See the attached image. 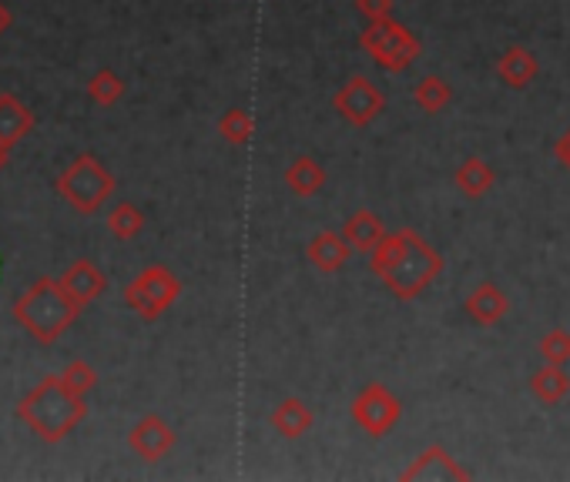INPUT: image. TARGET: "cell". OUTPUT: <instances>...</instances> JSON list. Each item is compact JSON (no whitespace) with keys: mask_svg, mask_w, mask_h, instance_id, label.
<instances>
[{"mask_svg":"<svg viewBox=\"0 0 570 482\" xmlns=\"http://www.w3.org/2000/svg\"><path fill=\"white\" fill-rule=\"evenodd\" d=\"M443 255L416 229L386 232L370 251V272L386 285L397 302H416L419 295L443 275Z\"/></svg>","mask_w":570,"mask_h":482,"instance_id":"1","label":"cell"},{"mask_svg":"<svg viewBox=\"0 0 570 482\" xmlns=\"http://www.w3.org/2000/svg\"><path fill=\"white\" fill-rule=\"evenodd\" d=\"M88 416V395L75 392L61 376H44L21 402L17 419L48 446H57Z\"/></svg>","mask_w":570,"mask_h":482,"instance_id":"2","label":"cell"},{"mask_svg":"<svg viewBox=\"0 0 570 482\" xmlns=\"http://www.w3.org/2000/svg\"><path fill=\"white\" fill-rule=\"evenodd\" d=\"M85 309L64 291L61 278H38L24 288V295L14 302L11 315L17 325L27 328V336L41 346H54L64 331L78 322Z\"/></svg>","mask_w":570,"mask_h":482,"instance_id":"3","label":"cell"},{"mask_svg":"<svg viewBox=\"0 0 570 482\" xmlns=\"http://www.w3.org/2000/svg\"><path fill=\"white\" fill-rule=\"evenodd\" d=\"M54 188H57V195L75 208L78 214H85V218H91V214H98L104 205L112 201V195H115V188H118V181H115V174L104 168V161L101 158H94V155H78L75 161H70L61 174H57V181H54Z\"/></svg>","mask_w":570,"mask_h":482,"instance_id":"4","label":"cell"},{"mask_svg":"<svg viewBox=\"0 0 570 482\" xmlns=\"http://www.w3.org/2000/svg\"><path fill=\"white\" fill-rule=\"evenodd\" d=\"M360 48L373 57L376 67L389 70V74H400L406 70L419 54L423 44L419 37L397 17H386V21H373L360 30Z\"/></svg>","mask_w":570,"mask_h":482,"instance_id":"5","label":"cell"},{"mask_svg":"<svg viewBox=\"0 0 570 482\" xmlns=\"http://www.w3.org/2000/svg\"><path fill=\"white\" fill-rule=\"evenodd\" d=\"M178 299H182V282H178L174 272L165 265L141 269L138 278H131L125 288V305L141 322H158Z\"/></svg>","mask_w":570,"mask_h":482,"instance_id":"6","label":"cell"},{"mask_svg":"<svg viewBox=\"0 0 570 482\" xmlns=\"http://www.w3.org/2000/svg\"><path fill=\"white\" fill-rule=\"evenodd\" d=\"M349 416H352V422L360 426L366 435L383 439V435H389V432L400 426L403 402H400V395L389 389V386L366 382L360 392H355V399L349 405Z\"/></svg>","mask_w":570,"mask_h":482,"instance_id":"7","label":"cell"},{"mask_svg":"<svg viewBox=\"0 0 570 482\" xmlns=\"http://www.w3.org/2000/svg\"><path fill=\"white\" fill-rule=\"evenodd\" d=\"M333 110L352 128H370L386 110V94L366 74H352L333 94Z\"/></svg>","mask_w":570,"mask_h":482,"instance_id":"8","label":"cell"},{"mask_svg":"<svg viewBox=\"0 0 570 482\" xmlns=\"http://www.w3.org/2000/svg\"><path fill=\"white\" fill-rule=\"evenodd\" d=\"M174 442H178V432L158 413L141 416L128 432V450L145 463H161L174 450Z\"/></svg>","mask_w":570,"mask_h":482,"instance_id":"9","label":"cell"},{"mask_svg":"<svg viewBox=\"0 0 570 482\" xmlns=\"http://www.w3.org/2000/svg\"><path fill=\"white\" fill-rule=\"evenodd\" d=\"M403 482H426V479H450V482H467L474 479V472L463 466L459 459H453L440 442L433 446H426L403 472H400Z\"/></svg>","mask_w":570,"mask_h":482,"instance_id":"10","label":"cell"},{"mask_svg":"<svg viewBox=\"0 0 570 482\" xmlns=\"http://www.w3.org/2000/svg\"><path fill=\"white\" fill-rule=\"evenodd\" d=\"M463 312H467V318L480 328H493L501 325L510 312V299L507 291L496 285V282H480L474 285V291L463 299Z\"/></svg>","mask_w":570,"mask_h":482,"instance_id":"11","label":"cell"},{"mask_svg":"<svg viewBox=\"0 0 570 482\" xmlns=\"http://www.w3.org/2000/svg\"><path fill=\"white\" fill-rule=\"evenodd\" d=\"M61 285L64 291L75 299L81 309H88L94 299H101L104 291H108V275H104L91 258H78V262H70L61 275Z\"/></svg>","mask_w":570,"mask_h":482,"instance_id":"12","label":"cell"},{"mask_svg":"<svg viewBox=\"0 0 570 482\" xmlns=\"http://www.w3.org/2000/svg\"><path fill=\"white\" fill-rule=\"evenodd\" d=\"M537 74H541V61H537V54H533L530 48H523V44H514V48H507L501 57H496V78H501L514 91L530 88L533 81H537Z\"/></svg>","mask_w":570,"mask_h":482,"instance_id":"13","label":"cell"},{"mask_svg":"<svg viewBox=\"0 0 570 482\" xmlns=\"http://www.w3.org/2000/svg\"><path fill=\"white\" fill-rule=\"evenodd\" d=\"M352 245L342 238V232H319L309 245H306V258L315 272L336 275L346 262H349Z\"/></svg>","mask_w":570,"mask_h":482,"instance_id":"14","label":"cell"},{"mask_svg":"<svg viewBox=\"0 0 570 482\" xmlns=\"http://www.w3.org/2000/svg\"><path fill=\"white\" fill-rule=\"evenodd\" d=\"M34 131V110L11 91L0 94V144L14 152L17 141H24Z\"/></svg>","mask_w":570,"mask_h":482,"instance_id":"15","label":"cell"},{"mask_svg":"<svg viewBox=\"0 0 570 482\" xmlns=\"http://www.w3.org/2000/svg\"><path fill=\"white\" fill-rule=\"evenodd\" d=\"M453 184H456V192L463 198H470V201H480L493 192V184H496V171L490 161H483L480 155H470V158H463L456 174H453Z\"/></svg>","mask_w":570,"mask_h":482,"instance_id":"16","label":"cell"},{"mask_svg":"<svg viewBox=\"0 0 570 482\" xmlns=\"http://www.w3.org/2000/svg\"><path fill=\"white\" fill-rule=\"evenodd\" d=\"M342 238L352 245V251H363V255H370L379 242H383V235H386V229H383V218L376 214V211H370V208H355L346 221H342Z\"/></svg>","mask_w":570,"mask_h":482,"instance_id":"17","label":"cell"},{"mask_svg":"<svg viewBox=\"0 0 570 482\" xmlns=\"http://www.w3.org/2000/svg\"><path fill=\"white\" fill-rule=\"evenodd\" d=\"M282 181H285V188H289L296 198H312V195L323 192L326 168L319 165L312 155H299V158H293L289 165H285Z\"/></svg>","mask_w":570,"mask_h":482,"instance_id":"18","label":"cell"},{"mask_svg":"<svg viewBox=\"0 0 570 482\" xmlns=\"http://www.w3.org/2000/svg\"><path fill=\"white\" fill-rule=\"evenodd\" d=\"M269 422H272V429H275L282 439H299V435L312 432L315 413L309 409V405H306L302 399L289 395V399H282V402L275 405L272 416H269Z\"/></svg>","mask_w":570,"mask_h":482,"instance_id":"19","label":"cell"},{"mask_svg":"<svg viewBox=\"0 0 570 482\" xmlns=\"http://www.w3.org/2000/svg\"><path fill=\"white\" fill-rule=\"evenodd\" d=\"M570 392V376H567V365H541L537 373L530 376V395L537 399L541 405H560Z\"/></svg>","mask_w":570,"mask_h":482,"instance_id":"20","label":"cell"},{"mask_svg":"<svg viewBox=\"0 0 570 482\" xmlns=\"http://www.w3.org/2000/svg\"><path fill=\"white\" fill-rule=\"evenodd\" d=\"M413 101L423 115H440V110H446L453 101V88L443 78H437V74H426V78L413 84Z\"/></svg>","mask_w":570,"mask_h":482,"instance_id":"21","label":"cell"},{"mask_svg":"<svg viewBox=\"0 0 570 482\" xmlns=\"http://www.w3.org/2000/svg\"><path fill=\"white\" fill-rule=\"evenodd\" d=\"M104 221H108V232L118 242H134L141 232H145V211L131 201H118Z\"/></svg>","mask_w":570,"mask_h":482,"instance_id":"22","label":"cell"},{"mask_svg":"<svg viewBox=\"0 0 570 482\" xmlns=\"http://www.w3.org/2000/svg\"><path fill=\"white\" fill-rule=\"evenodd\" d=\"M125 78L121 74H115L112 67H101L94 78L88 81V97L98 104V107H115L121 97H125Z\"/></svg>","mask_w":570,"mask_h":482,"instance_id":"23","label":"cell"},{"mask_svg":"<svg viewBox=\"0 0 570 482\" xmlns=\"http://www.w3.org/2000/svg\"><path fill=\"white\" fill-rule=\"evenodd\" d=\"M219 134L229 144H248L256 138V118L248 115L245 107H229L225 115L219 118Z\"/></svg>","mask_w":570,"mask_h":482,"instance_id":"24","label":"cell"},{"mask_svg":"<svg viewBox=\"0 0 570 482\" xmlns=\"http://www.w3.org/2000/svg\"><path fill=\"white\" fill-rule=\"evenodd\" d=\"M537 352L544 355V362L567 365V362H570V331H567V328H550L547 336L541 339Z\"/></svg>","mask_w":570,"mask_h":482,"instance_id":"25","label":"cell"},{"mask_svg":"<svg viewBox=\"0 0 570 482\" xmlns=\"http://www.w3.org/2000/svg\"><path fill=\"white\" fill-rule=\"evenodd\" d=\"M61 379L75 389V392H81V395H88L94 386H98V373L94 368L85 362V359H75V362H67L64 365V373H61Z\"/></svg>","mask_w":570,"mask_h":482,"instance_id":"26","label":"cell"},{"mask_svg":"<svg viewBox=\"0 0 570 482\" xmlns=\"http://www.w3.org/2000/svg\"><path fill=\"white\" fill-rule=\"evenodd\" d=\"M355 11H360V17H366L370 24L386 21L397 14V0H355Z\"/></svg>","mask_w":570,"mask_h":482,"instance_id":"27","label":"cell"},{"mask_svg":"<svg viewBox=\"0 0 570 482\" xmlns=\"http://www.w3.org/2000/svg\"><path fill=\"white\" fill-rule=\"evenodd\" d=\"M554 155H557V161L570 171V128L557 138V144H554Z\"/></svg>","mask_w":570,"mask_h":482,"instance_id":"28","label":"cell"},{"mask_svg":"<svg viewBox=\"0 0 570 482\" xmlns=\"http://www.w3.org/2000/svg\"><path fill=\"white\" fill-rule=\"evenodd\" d=\"M11 21H14V17H11V11H8L4 4H0V34H4V30L11 27Z\"/></svg>","mask_w":570,"mask_h":482,"instance_id":"29","label":"cell"},{"mask_svg":"<svg viewBox=\"0 0 570 482\" xmlns=\"http://www.w3.org/2000/svg\"><path fill=\"white\" fill-rule=\"evenodd\" d=\"M8 158H11V152H8V147H4V144H0V171H4V168H8Z\"/></svg>","mask_w":570,"mask_h":482,"instance_id":"30","label":"cell"}]
</instances>
